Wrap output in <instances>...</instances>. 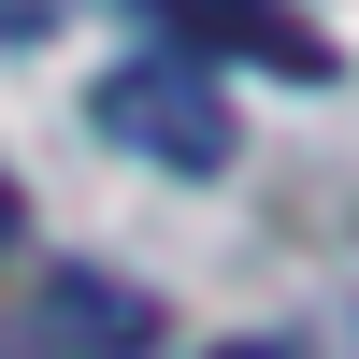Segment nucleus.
<instances>
[{
	"mask_svg": "<svg viewBox=\"0 0 359 359\" xmlns=\"http://www.w3.org/2000/svg\"><path fill=\"white\" fill-rule=\"evenodd\" d=\"M86 115H101L130 158H158V172H230V158H245V115H230V86L201 72L187 43H158V57H115Z\"/></svg>",
	"mask_w": 359,
	"mask_h": 359,
	"instance_id": "obj_1",
	"label": "nucleus"
},
{
	"mask_svg": "<svg viewBox=\"0 0 359 359\" xmlns=\"http://www.w3.org/2000/svg\"><path fill=\"white\" fill-rule=\"evenodd\" d=\"M43 331L86 345V359H144V345H158V302L115 287V273H57V287H43Z\"/></svg>",
	"mask_w": 359,
	"mask_h": 359,
	"instance_id": "obj_2",
	"label": "nucleus"
},
{
	"mask_svg": "<svg viewBox=\"0 0 359 359\" xmlns=\"http://www.w3.org/2000/svg\"><path fill=\"white\" fill-rule=\"evenodd\" d=\"M172 15H187L201 43H216V29H230V43H245V57H273V72H302V86L331 72V43H316V29L287 15V0H172ZM201 43H187V57H201Z\"/></svg>",
	"mask_w": 359,
	"mask_h": 359,
	"instance_id": "obj_3",
	"label": "nucleus"
},
{
	"mask_svg": "<svg viewBox=\"0 0 359 359\" xmlns=\"http://www.w3.org/2000/svg\"><path fill=\"white\" fill-rule=\"evenodd\" d=\"M57 29V0H0V43H43Z\"/></svg>",
	"mask_w": 359,
	"mask_h": 359,
	"instance_id": "obj_4",
	"label": "nucleus"
},
{
	"mask_svg": "<svg viewBox=\"0 0 359 359\" xmlns=\"http://www.w3.org/2000/svg\"><path fill=\"white\" fill-rule=\"evenodd\" d=\"M216 359H287V345H216Z\"/></svg>",
	"mask_w": 359,
	"mask_h": 359,
	"instance_id": "obj_5",
	"label": "nucleus"
},
{
	"mask_svg": "<svg viewBox=\"0 0 359 359\" xmlns=\"http://www.w3.org/2000/svg\"><path fill=\"white\" fill-rule=\"evenodd\" d=\"M0 230H15V172H0Z\"/></svg>",
	"mask_w": 359,
	"mask_h": 359,
	"instance_id": "obj_6",
	"label": "nucleus"
}]
</instances>
